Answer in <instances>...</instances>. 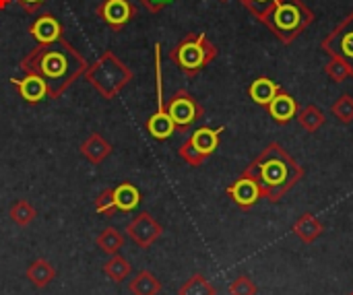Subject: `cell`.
Masks as SVG:
<instances>
[{"instance_id":"6da1fadb","label":"cell","mask_w":353,"mask_h":295,"mask_svg":"<svg viewBox=\"0 0 353 295\" xmlns=\"http://www.w3.org/2000/svg\"><path fill=\"white\" fill-rule=\"evenodd\" d=\"M244 172L259 182L263 199L271 205L281 203L306 176L304 167L279 143H271Z\"/></svg>"},{"instance_id":"7a4b0ae2","label":"cell","mask_w":353,"mask_h":295,"mask_svg":"<svg viewBox=\"0 0 353 295\" xmlns=\"http://www.w3.org/2000/svg\"><path fill=\"white\" fill-rule=\"evenodd\" d=\"M85 68V60L62 37L54 43H41L23 60V70L41 77L48 85V95H60L70 81Z\"/></svg>"},{"instance_id":"3957f363","label":"cell","mask_w":353,"mask_h":295,"mask_svg":"<svg viewBox=\"0 0 353 295\" xmlns=\"http://www.w3.org/2000/svg\"><path fill=\"white\" fill-rule=\"evenodd\" d=\"M314 21L316 14L304 0H281L263 23L281 43H294Z\"/></svg>"},{"instance_id":"277c9868","label":"cell","mask_w":353,"mask_h":295,"mask_svg":"<svg viewBox=\"0 0 353 295\" xmlns=\"http://www.w3.org/2000/svg\"><path fill=\"white\" fill-rule=\"evenodd\" d=\"M170 58L188 77L199 74L207 64L217 58V45H213L205 33H188L172 52Z\"/></svg>"},{"instance_id":"5b68a950","label":"cell","mask_w":353,"mask_h":295,"mask_svg":"<svg viewBox=\"0 0 353 295\" xmlns=\"http://www.w3.org/2000/svg\"><path fill=\"white\" fill-rule=\"evenodd\" d=\"M225 128L219 126V128H209V126H201L196 128L188 141H184L178 149V155L192 167H199L203 165V161L207 157H211L217 147H219V141H221V132Z\"/></svg>"},{"instance_id":"8992f818","label":"cell","mask_w":353,"mask_h":295,"mask_svg":"<svg viewBox=\"0 0 353 295\" xmlns=\"http://www.w3.org/2000/svg\"><path fill=\"white\" fill-rule=\"evenodd\" d=\"M321 50L331 58L341 60L353 77V12L331 29V33L321 41Z\"/></svg>"},{"instance_id":"52a82bcc","label":"cell","mask_w":353,"mask_h":295,"mask_svg":"<svg viewBox=\"0 0 353 295\" xmlns=\"http://www.w3.org/2000/svg\"><path fill=\"white\" fill-rule=\"evenodd\" d=\"M155 89H157V112L147 120V132L155 139V141H168L174 132L176 126L165 110V101H163V85H161V45L155 43Z\"/></svg>"},{"instance_id":"ba28073f","label":"cell","mask_w":353,"mask_h":295,"mask_svg":"<svg viewBox=\"0 0 353 295\" xmlns=\"http://www.w3.org/2000/svg\"><path fill=\"white\" fill-rule=\"evenodd\" d=\"M168 114L176 126V130H188L196 120L203 118L205 110L203 105L186 91V89H180L172 95L170 103H168Z\"/></svg>"},{"instance_id":"9c48e42d","label":"cell","mask_w":353,"mask_h":295,"mask_svg":"<svg viewBox=\"0 0 353 295\" xmlns=\"http://www.w3.org/2000/svg\"><path fill=\"white\" fill-rule=\"evenodd\" d=\"M126 234L128 238L143 250H147L149 246H153L155 240L161 238L163 234V227L161 223H157L149 213H141L137 215L128 225H126Z\"/></svg>"},{"instance_id":"30bf717a","label":"cell","mask_w":353,"mask_h":295,"mask_svg":"<svg viewBox=\"0 0 353 295\" xmlns=\"http://www.w3.org/2000/svg\"><path fill=\"white\" fill-rule=\"evenodd\" d=\"M225 192H228V196H230L240 209H244V211L252 209V207L263 199V192H261L259 182H256L250 174H246V172H242V176H240L236 182H232V184L228 186Z\"/></svg>"},{"instance_id":"8fae6325","label":"cell","mask_w":353,"mask_h":295,"mask_svg":"<svg viewBox=\"0 0 353 295\" xmlns=\"http://www.w3.org/2000/svg\"><path fill=\"white\" fill-rule=\"evenodd\" d=\"M267 110H269V116H271V120H273L275 124L285 126V124H290V122L298 116L300 103H298V99H296L294 95H290L285 89H281V91L273 97V101L267 105Z\"/></svg>"},{"instance_id":"7c38bea8","label":"cell","mask_w":353,"mask_h":295,"mask_svg":"<svg viewBox=\"0 0 353 295\" xmlns=\"http://www.w3.org/2000/svg\"><path fill=\"white\" fill-rule=\"evenodd\" d=\"M134 12L137 10L128 0H103V4L99 6L101 19L114 29H120L122 25H126L134 17Z\"/></svg>"},{"instance_id":"4fadbf2b","label":"cell","mask_w":353,"mask_h":295,"mask_svg":"<svg viewBox=\"0 0 353 295\" xmlns=\"http://www.w3.org/2000/svg\"><path fill=\"white\" fill-rule=\"evenodd\" d=\"M292 232H294V236H296L302 244H314V242L323 236L325 225L319 221L316 215L304 213V215H300V217L294 221Z\"/></svg>"},{"instance_id":"5bb4252c","label":"cell","mask_w":353,"mask_h":295,"mask_svg":"<svg viewBox=\"0 0 353 295\" xmlns=\"http://www.w3.org/2000/svg\"><path fill=\"white\" fill-rule=\"evenodd\" d=\"M10 83L19 89L21 97L25 101H29V103H37V101H41L48 95L46 81L41 77L33 74V72H27V77L25 79H19V81L17 79H10Z\"/></svg>"},{"instance_id":"9a60e30c","label":"cell","mask_w":353,"mask_h":295,"mask_svg":"<svg viewBox=\"0 0 353 295\" xmlns=\"http://www.w3.org/2000/svg\"><path fill=\"white\" fill-rule=\"evenodd\" d=\"M29 31H31V35L39 43H54V41H58L62 37V27H60V23L52 14L37 17Z\"/></svg>"},{"instance_id":"2e32d148","label":"cell","mask_w":353,"mask_h":295,"mask_svg":"<svg viewBox=\"0 0 353 295\" xmlns=\"http://www.w3.org/2000/svg\"><path fill=\"white\" fill-rule=\"evenodd\" d=\"M281 89H283V87H281L279 83H275L273 79H269V77H259V79H254V81L250 83L248 95H250V99H252L256 105L267 108V105L273 101V97H275Z\"/></svg>"},{"instance_id":"e0dca14e","label":"cell","mask_w":353,"mask_h":295,"mask_svg":"<svg viewBox=\"0 0 353 295\" xmlns=\"http://www.w3.org/2000/svg\"><path fill=\"white\" fill-rule=\"evenodd\" d=\"M25 277H27V281H29L35 289H43V287H48V285L56 279V269H54V265H52L50 261H46V258H35V261L27 267Z\"/></svg>"},{"instance_id":"ac0fdd59","label":"cell","mask_w":353,"mask_h":295,"mask_svg":"<svg viewBox=\"0 0 353 295\" xmlns=\"http://www.w3.org/2000/svg\"><path fill=\"white\" fill-rule=\"evenodd\" d=\"M114 201H116V209L118 211L130 213V211H134L141 205V192L130 182H122L120 186L114 188Z\"/></svg>"},{"instance_id":"d6986e66","label":"cell","mask_w":353,"mask_h":295,"mask_svg":"<svg viewBox=\"0 0 353 295\" xmlns=\"http://www.w3.org/2000/svg\"><path fill=\"white\" fill-rule=\"evenodd\" d=\"M128 292L132 295H159L161 294V281L149 271H139L134 275V279L128 283Z\"/></svg>"},{"instance_id":"ffe728a7","label":"cell","mask_w":353,"mask_h":295,"mask_svg":"<svg viewBox=\"0 0 353 295\" xmlns=\"http://www.w3.org/2000/svg\"><path fill=\"white\" fill-rule=\"evenodd\" d=\"M112 147L105 139H101L99 134H91L83 145H81V153L91 161V163H101L108 155H110Z\"/></svg>"},{"instance_id":"44dd1931","label":"cell","mask_w":353,"mask_h":295,"mask_svg":"<svg viewBox=\"0 0 353 295\" xmlns=\"http://www.w3.org/2000/svg\"><path fill=\"white\" fill-rule=\"evenodd\" d=\"M296 118H298L300 126H302L306 132H319V130L325 126V122H327V116H325L323 110H321L319 105H314V103L302 108V110L298 112Z\"/></svg>"},{"instance_id":"7402d4cb","label":"cell","mask_w":353,"mask_h":295,"mask_svg":"<svg viewBox=\"0 0 353 295\" xmlns=\"http://www.w3.org/2000/svg\"><path fill=\"white\" fill-rule=\"evenodd\" d=\"M130 263L124 258V256H120V254H114V256H110L105 263H103V267H101V271H103V275L110 279V281H114V283H122V281H126L128 279V275H130Z\"/></svg>"},{"instance_id":"603a6c76","label":"cell","mask_w":353,"mask_h":295,"mask_svg":"<svg viewBox=\"0 0 353 295\" xmlns=\"http://www.w3.org/2000/svg\"><path fill=\"white\" fill-rule=\"evenodd\" d=\"M95 244L101 252L114 256L118 254L122 248H124V236L116 230V227H105L97 238H95Z\"/></svg>"},{"instance_id":"cb8c5ba5","label":"cell","mask_w":353,"mask_h":295,"mask_svg":"<svg viewBox=\"0 0 353 295\" xmlns=\"http://www.w3.org/2000/svg\"><path fill=\"white\" fill-rule=\"evenodd\" d=\"M178 295H217V289L213 287V283L203 275V273H194L180 289Z\"/></svg>"},{"instance_id":"d4e9b609","label":"cell","mask_w":353,"mask_h":295,"mask_svg":"<svg viewBox=\"0 0 353 295\" xmlns=\"http://www.w3.org/2000/svg\"><path fill=\"white\" fill-rule=\"evenodd\" d=\"M331 114L335 116V120L339 124H352L353 122V95L350 93H341L333 105H331Z\"/></svg>"},{"instance_id":"484cf974","label":"cell","mask_w":353,"mask_h":295,"mask_svg":"<svg viewBox=\"0 0 353 295\" xmlns=\"http://www.w3.org/2000/svg\"><path fill=\"white\" fill-rule=\"evenodd\" d=\"M35 215H37V211H35L27 201H17V203L10 207V219H12L17 225H21V227L29 225V223L35 219Z\"/></svg>"},{"instance_id":"4316f807","label":"cell","mask_w":353,"mask_h":295,"mask_svg":"<svg viewBox=\"0 0 353 295\" xmlns=\"http://www.w3.org/2000/svg\"><path fill=\"white\" fill-rule=\"evenodd\" d=\"M250 12H252V17H256V21H265L267 17H269V12L281 2V0H240Z\"/></svg>"},{"instance_id":"83f0119b","label":"cell","mask_w":353,"mask_h":295,"mask_svg":"<svg viewBox=\"0 0 353 295\" xmlns=\"http://www.w3.org/2000/svg\"><path fill=\"white\" fill-rule=\"evenodd\" d=\"M325 72H327V77H329L333 83H343V81H347V79H353L350 68H347L341 60H337V58H331V60L325 64Z\"/></svg>"},{"instance_id":"f1b7e54d","label":"cell","mask_w":353,"mask_h":295,"mask_svg":"<svg viewBox=\"0 0 353 295\" xmlns=\"http://www.w3.org/2000/svg\"><path fill=\"white\" fill-rule=\"evenodd\" d=\"M95 211L103 217H112L118 209H116V201H114V188H105L97 199H95Z\"/></svg>"},{"instance_id":"f546056e","label":"cell","mask_w":353,"mask_h":295,"mask_svg":"<svg viewBox=\"0 0 353 295\" xmlns=\"http://www.w3.org/2000/svg\"><path fill=\"white\" fill-rule=\"evenodd\" d=\"M230 294L232 295H256L259 287L248 275H240L230 283Z\"/></svg>"},{"instance_id":"4dcf8cb0","label":"cell","mask_w":353,"mask_h":295,"mask_svg":"<svg viewBox=\"0 0 353 295\" xmlns=\"http://www.w3.org/2000/svg\"><path fill=\"white\" fill-rule=\"evenodd\" d=\"M149 10H161L165 4H170L172 0H141Z\"/></svg>"},{"instance_id":"1f68e13d","label":"cell","mask_w":353,"mask_h":295,"mask_svg":"<svg viewBox=\"0 0 353 295\" xmlns=\"http://www.w3.org/2000/svg\"><path fill=\"white\" fill-rule=\"evenodd\" d=\"M46 0H19V4L25 8V10H29V12H33L39 4H43Z\"/></svg>"},{"instance_id":"d6a6232c","label":"cell","mask_w":353,"mask_h":295,"mask_svg":"<svg viewBox=\"0 0 353 295\" xmlns=\"http://www.w3.org/2000/svg\"><path fill=\"white\" fill-rule=\"evenodd\" d=\"M221 2H228V0H221Z\"/></svg>"},{"instance_id":"836d02e7","label":"cell","mask_w":353,"mask_h":295,"mask_svg":"<svg viewBox=\"0 0 353 295\" xmlns=\"http://www.w3.org/2000/svg\"><path fill=\"white\" fill-rule=\"evenodd\" d=\"M350 295H353V292H352V294H350Z\"/></svg>"}]
</instances>
